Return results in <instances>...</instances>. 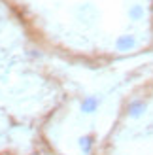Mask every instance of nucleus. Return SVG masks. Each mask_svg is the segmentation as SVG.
Masks as SVG:
<instances>
[{
	"label": "nucleus",
	"mask_w": 153,
	"mask_h": 155,
	"mask_svg": "<svg viewBox=\"0 0 153 155\" xmlns=\"http://www.w3.org/2000/svg\"><path fill=\"white\" fill-rule=\"evenodd\" d=\"M95 106H96V100L95 98H87V100H83V104H81L83 112H93Z\"/></svg>",
	"instance_id": "1"
},
{
	"label": "nucleus",
	"mask_w": 153,
	"mask_h": 155,
	"mask_svg": "<svg viewBox=\"0 0 153 155\" xmlns=\"http://www.w3.org/2000/svg\"><path fill=\"white\" fill-rule=\"evenodd\" d=\"M81 150L85 151V153H89V150H91V138H89V136L81 138Z\"/></svg>",
	"instance_id": "2"
}]
</instances>
